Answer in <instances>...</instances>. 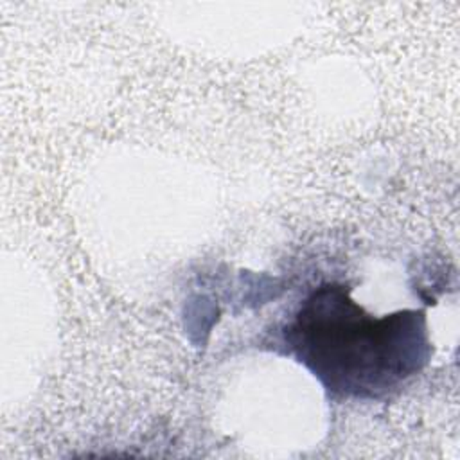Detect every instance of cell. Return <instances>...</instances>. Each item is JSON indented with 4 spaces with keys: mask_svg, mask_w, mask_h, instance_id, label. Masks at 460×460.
Listing matches in <instances>:
<instances>
[{
    "mask_svg": "<svg viewBox=\"0 0 460 460\" xmlns=\"http://www.w3.org/2000/svg\"><path fill=\"white\" fill-rule=\"evenodd\" d=\"M288 350L334 395L379 399L426 365L429 341L422 311L376 318L341 284L318 286L284 329Z\"/></svg>",
    "mask_w": 460,
    "mask_h": 460,
    "instance_id": "cell-1",
    "label": "cell"
}]
</instances>
